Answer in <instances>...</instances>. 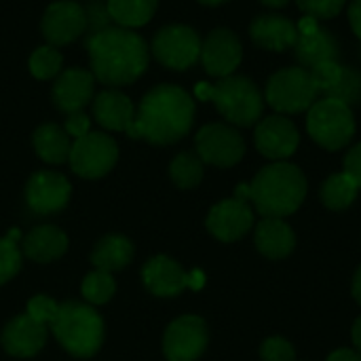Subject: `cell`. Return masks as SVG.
Listing matches in <instances>:
<instances>
[{"label": "cell", "instance_id": "cell-8", "mask_svg": "<svg viewBox=\"0 0 361 361\" xmlns=\"http://www.w3.org/2000/svg\"><path fill=\"white\" fill-rule=\"evenodd\" d=\"M70 167L76 176L87 180L104 178L118 161L116 142L102 131H89L87 135L72 142Z\"/></svg>", "mask_w": 361, "mask_h": 361}, {"label": "cell", "instance_id": "cell-40", "mask_svg": "<svg viewBox=\"0 0 361 361\" xmlns=\"http://www.w3.org/2000/svg\"><path fill=\"white\" fill-rule=\"evenodd\" d=\"M349 21L353 32L357 34V38L361 40V0H353L349 6Z\"/></svg>", "mask_w": 361, "mask_h": 361}, {"label": "cell", "instance_id": "cell-5", "mask_svg": "<svg viewBox=\"0 0 361 361\" xmlns=\"http://www.w3.org/2000/svg\"><path fill=\"white\" fill-rule=\"evenodd\" d=\"M57 343L74 357H93L104 343V319L85 302H61L51 324Z\"/></svg>", "mask_w": 361, "mask_h": 361}, {"label": "cell", "instance_id": "cell-13", "mask_svg": "<svg viewBox=\"0 0 361 361\" xmlns=\"http://www.w3.org/2000/svg\"><path fill=\"white\" fill-rule=\"evenodd\" d=\"M72 195V186L66 176L57 171H36L25 184V203L34 214L49 216L61 212Z\"/></svg>", "mask_w": 361, "mask_h": 361}, {"label": "cell", "instance_id": "cell-39", "mask_svg": "<svg viewBox=\"0 0 361 361\" xmlns=\"http://www.w3.org/2000/svg\"><path fill=\"white\" fill-rule=\"evenodd\" d=\"M345 173H349L361 188V142L353 146L345 157Z\"/></svg>", "mask_w": 361, "mask_h": 361}, {"label": "cell", "instance_id": "cell-2", "mask_svg": "<svg viewBox=\"0 0 361 361\" xmlns=\"http://www.w3.org/2000/svg\"><path fill=\"white\" fill-rule=\"evenodd\" d=\"M195 123L192 97L176 85H159L150 89L135 112L129 137L146 140L157 146H167L182 140Z\"/></svg>", "mask_w": 361, "mask_h": 361}, {"label": "cell", "instance_id": "cell-25", "mask_svg": "<svg viewBox=\"0 0 361 361\" xmlns=\"http://www.w3.org/2000/svg\"><path fill=\"white\" fill-rule=\"evenodd\" d=\"M133 252H135V247L127 237L106 235L95 243V247L91 252V262L97 271L116 273L133 260Z\"/></svg>", "mask_w": 361, "mask_h": 361}, {"label": "cell", "instance_id": "cell-30", "mask_svg": "<svg viewBox=\"0 0 361 361\" xmlns=\"http://www.w3.org/2000/svg\"><path fill=\"white\" fill-rule=\"evenodd\" d=\"M80 292H82V298L95 307V305H106L114 292H116V281L112 277V273H106V271H93L89 273L85 279H82V286H80Z\"/></svg>", "mask_w": 361, "mask_h": 361}, {"label": "cell", "instance_id": "cell-9", "mask_svg": "<svg viewBox=\"0 0 361 361\" xmlns=\"http://www.w3.org/2000/svg\"><path fill=\"white\" fill-rule=\"evenodd\" d=\"M195 146L201 161L216 167H233L245 154V142L241 133L224 123H209L201 127L195 137Z\"/></svg>", "mask_w": 361, "mask_h": 361}, {"label": "cell", "instance_id": "cell-15", "mask_svg": "<svg viewBox=\"0 0 361 361\" xmlns=\"http://www.w3.org/2000/svg\"><path fill=\"white\" fill-rule=\"evenodd\" d=\"M241 57H243V47L237 34L226 27H218L209 32V36L203 40L199 59L203 61V68L209 76L226 78L233 76V72L239 68Z\"/></svg>", "mask_w": 361, "mask_h": 361}, {"label": "cell", "instance_id": "cell-14", "mask_svg": "<svg viewBox=\"0 0 361 361\" xmlns=\"http://www.w3.org/2000/svg\"><path fill=\"white\" fill-rule=\"evenodd\" d=\"M207 231L224 243L243 239L254 226V209L237 197L216 203L207 214Z\"/></svg>", "mask_w": 361, "mask_h": 361}, {"label": "cell", "instance_id": "cell-43", "mask_svg": "<svg viewBox=\"0 0 361 361\" xmlns=\"http://www.w3.org/2000/svg\"><path fill=\"white\" fill-rule=\"evenodd\" d=\"M351 292H353V298L357 300V305L361 307V264H360V269L355 271V277H353V286H351Z\"/></svg>", "mask_w": 361, "mask_h": 361}, {"label": "cell", "instance_id": "cell-46", "mask_svg": "<svg viewBox=\"0 0 361 361\" xmlns=\"http://www.w3.org/2000/svg\"><path fill=\"white\" fill-rule=\"evenodd\" d=\"M199 2L209 4V6H216V4H222V2H226V0H199Z\"/></svg>", "mask_w": 361, "mask_h": 361}, {"label": "cell", "instance_id": "cell-20", "mask_svg": "<svg viewBox=\"0 0 361 361\" xmlns=\"http://www.w3.org/2000/svg\"><path fill=\"white\" fill-rule=\"evenodd\" d=\"M250 36L258 47L267 51H286L296 44L298 27L281 15L267 13V15H258L252 21Z\"/></svg>", "mask_w": 361, "mask_h": 361}, {"label": "cell", "instance_id": "cell-6", "mask_svg": "<svg viewBox=\"0 0 361 361\" xmlns=\"http://www.w3.org/2000/svg\"><path fill=\"white\" fill-rule=\"evenodd\" d=\"M307 131L326 150L345 148L355 135V118L351 106L322 97L307 110Z\"/></svg>", "mask_w": 361, "mask_h": 361}, {"label": "cell", "instance_id": "cell-18", "mask_svg": "<svg viewBox=\"0 0 361 361\" xmlns=\"http://www.w3.org/2000/svg\"><path fill=\"white\" fill-rule=\"evenodd\" d=\"M146 290L159 298H171L190 288V275L169 256H154L142 269Z\"/></svg>", "mask_w": 361, "mask_h": 361}, {"label": "cell", "instance_id": "cell-35", "mask_svg": "<svg viewBox=\"0 0 361 361\" xmlns=\"http://www.w3.org/2000/svg\"><path fill=\"white\" fill-rule=\"evenodd\" d=\"M260 360L262 361H296V351L290 341L281 336H271L260 347Z\"/></svg>", "mask_w": 361, "mask_h": 361}, {"label": "cell", "instance_id": "cell-19", "mask_svg": "<svg viewBox=\"0 0 361 361\" xmlns=\"http://www.w3.org/2000/svg\"><path fill=\"white\" fill-rule=\"evenodd\" d=\"M49 336V330L44 324L36 322L34 317L19 315L11 319L2 330V347L13 357H34L40 353Z\"/></svg>", "mask_w": 361, "mask_h": 361}, {"label": "cell", "instance_id": "cell-44", "mask_svg": "<svg viewBox=\"0 0 361 361\" xmlns=\"http://www.w3.org/2000/svg\"><path fill=\"white\" fill-rule=\"evenodd\" d=\"M351 336H353V345H355V349L361 353V317H357V322L353 324Z\"/></svg>", "mask_w": 361, "mask_h": 361}, {"label": "cell", "instance_id": "cell-24", "mask_svg": "<svg viewBox=\"0 0 361 361\" xmlns=\"http://www.w3.org/2000/svg\"><path fill=\"white\" fill-rule=\"evenodd\" d=\"M294 55L298 59V63L307 70L324 63V61H338V40L334 38V34L326 27H319L315 34L311 36H300L296 44L292 47Z\"/></svg>", "mask_w": 361, "mask_h": 361}, {"label": "cell", "instance_id": "cell-11", "mask_svg": "<svg viewBox=\"0 0 361 361\" xmlns=\"http://www.w3.org/2000/svg\"><path fill=\"white\" fill-rule=\"evenodd\" d=\"M207 324L197 315L173 319L163 336V353L167 361H197L207 349Z\"/></svg>", "mask_w": 361, "mask_h": 361}, {"label": "cell", "instance_id": "cell-37", "mask_svg": "<svg viewBox=\"0 0 361 361\" xmlns=\"http://www.w3.org/2000/svg\"><path fill=\"white\" fill-rule=\"evenodd\" d=\"M57 311H59V305L53 298H49V296L40 294V296H34V298L27 300V315L34 317L36 322L44 324V326L53 324Z\"/></svg>", "mask_w": 361, "mask_h": 361}, {"label": "cell", "instance_id": "cell-31", "mask_svg": "<svg viewBox=\"0 0 361 361\" xmlns=\"http://www.w3.org/2000/svg\"><path fill=\"white\" fill-rule=\"evenodd\" d=\"M61 61H63L61 53H59L55 47L44 44V47H38V49L30 55V63H27V66H30V72H32L34 78H38V80H49V78H53V76L59 74Z\"/></svg>", "mask_w": 361, "mask_h": 361}, {"label": "cell", "instance_id": "cell-42", "mask_svg": "<svg viewBox=\"0 0 361 361\" xmlns=\"http://www.w3.org/2000/svg\"><path fill=\"white\" fill-rule=\"evenodd\" d=\"M326 361H361V353L353 349H336L326 357Z\"/></svg>", "mask_w": 361, "mask_h": 361}, {"label": "cell", "instance_id": "cell-3", "mask_svg": "<svg viewBox=\"0 0 361 361\" xmlns=\"http://www.w3.org/2000/svg\"><path fill=\"white\" fill-rule=\"evenodd\" d=\"M307 197V178L300 167L275 161L262 167L250 182V201L262 218H288Z\"/></svg>", "mask_w": 361, "mask_h": 361}, {"label": "cell", "instance_id": "cell-36", "mask_svg": "<svg viewBox=\"0 0 361 361\" xmlns=\"http://www.w3.org/2000/svg\"><path fill=\"white\" fill-rule=\"evenodd\" d=\"M300 11L315 19H332L345 8V0H296Z\"/></svg>", "mask_w": 361, "mask_h": 361}, {"label": "cell", "instance_id": "cell-26", "mask_svg": "<svg viewBox=\"0 0 361 361\" xmlns=\"http://www.w3.org/2000/svg\"><path fill=\"white\" fill-rule=\"evenodd\" d=\"M34 150L36 154L51 165H61L70 159V150H72V140L66 133V129H61L55 123H47L40 125L34 131Z\"/></svg>", "mask_w": 361, "mask_h": 361}, {"label": "cell", "instance_id": "cell-22", "mask_svg": "<svg viewBox=\"0 0 361 361\" xmlns=\"http://www.w3.org/2000/svg\"><path fill=\"white\" fill-rule=\"evenodd\" d=\"M93 116L104 129L127 133V129L135 118V108L125 93L116 89H108L93 97Z\"/></svg>", "mask_w": 361, "mask_h": 361}, {"label": "cell", "instance_id": "cell-41", "mask_svg": "<svg viewBox=\"0 0 361 361\" xmlns=\"http://www.w3.org/2000/svg\"><path fill=\"white\" fill-rule=\"evenodd\" d=\"M298 34L300 36H311V34H315L322 25H319V21L315 19V17H309V15H305L300 21H298Z\"/></svg>", "mask_w": 361, "mask_h": 361}, {"label": "cell", "instance_id": "cell-29", "mask_svg": "<svg viewBox=\"0 0 361 361\" xmlns=\"http://www.w3.org/2000/svg\"><path fill=\"white\" fill-rule=\"evenodd\" d=\"M169 176L178 188H195L203 180V161L197 152H180L171 165H169Z\"/></svg>", "mask_w": 361, "mask_h": 361}, {"label": "cell", "instance_id": "cell-32", "mask_svg": "<svg viewBox=\"0 0 361 361\" xmlns=\"http://www.w3.org/2000/svg\"><path fill=\"white\" fill-rule=\"evenodd\" d=\"M324 97H332V99H338L347 106H353V104H360L361 102V74L353 68H347L343 66V72H341V78L336 80V85L324 95Z\"/></svg>", "mask_w": 361, "mask_h": 361}, {"label": "cell", "instance_id": "cell-28", "mask_svg": "<svg viewBox=\"0 0 361 361\" xmlns=\"http://www.w3.org/2000/svg\"><path fill=\"white\" fill-rule=\"evenodd\" d=\"M357 192H360V186L355 184V180L349 176V173H334L330 176L322 190H319V197H322V203L332 209V212H343L347 207L353 205V201L357 199Z\"/></svg>", "mask_w": 361, "mask_h": 361}, {"label": "cell", "instance_id": "cell-4", "mask_svg": "<svg viewBox=\"0 0 361 361\" xmlns=\"http://www.w3.org/2000/svg\"><path fill=\"white\" fill-rule=\"evenodd\" d=\"M197 99L214 102L220 114L239 127H250L262 118L264 99L260 89L245 76H226L216 85L199 82L195 87Z\"/></svg>", "mask_w": 361, "mask_h": 361}, {"label": "cell", "instance_id": "cell-34", "mask_svg": "<svg viewBox=\"0 0 361 361\" xmlns=\"http://www.w3.org/2000/svg\"><path fill=\"white\" fill-rule=\"evenodd\" d=\"M309 72H311V78H313V85H315L317 93L326 95L336 85V80L341 78L343 66H341V61H324V63L311 68Z\"/></svg>", "mask_w": 361, "mask_h": 361}, {"label": "cell", "instance_id": "cell-45", "mask_svg": "<svg viewBox=\"0 0 361 361\" xmlns=\"http://www.w3.org/2000/svg\"><path fill=\"white\" fill-rule=\"evenodd\" d=\"M260 2H264L267 6H273V8H281V6H286L290 0H260Z\"/></svg>", "mask_w": 361, "mask_h": 361}, {"label": "cell", "instance_id": "cell-23", "mask_svg": "<svg viewBox=\"0 0 361 361\" xmlns=\"http://www.w3.org/2000/svg\"><path fill=\"white\" fill-rule=\"evenodd\" d=\"M21 252L34 262H53L59 260L68 252V235L51 224H42L32 228L23 241H21Z\"/></svg>", "mask_w": 361, "mask_h": 361}, {"label": "cell", "instance_id": "cell-33", "mask_svg": "<svg viewBox=\"0 0 361 361\" xmlns=\"http://www.w3.org/2000/svg\"><path fill=\"white\" fill-rule=\"evenodd\" d=\"M21 269V250L17 241L8 237H0V286L11 281Z\"/></svg>", "mask_w": 361, "mask_h": 361}, {"label": "cell", "instance_id": "cell-27", "mask_svg": "<svg viewBox=\"0 0 361 361\" xmlns=\"http://www.w3.org/2000/svg\"><path fill=\"white\" fill-rule=\"evenodd\" d=\"M106 11L118 27L133 30L146 25L152 19L157 0H108Z\"/></svg>", "mask_w": 361, "mask_h": 361}, {"label": "cell", "instance_id": "cell-21", "mask_svg": "<svg viewBox=\"0 0 361 361\" xmlns=\"http://www.w3.org/2000/svg\"><path fill=\"white\" fill-rule=\"evenodd\" d=\"M256 250L269 260H283L296 247V235L283 218H262L256 226Z\"/></svg>", "mask_w": 361, "mask_h": 361}, {"label": "cell", "instance_id": "cell-12", "mask_svg": "<svg viewBox=\"0 0 361 361\" xmlns=\"http://www.w3.org/2000/svg\"><path fill=\"white\" fill-rule=\"evenodd\" d=\"M42 36L51 47L74 42L87 27V13L74 0H59L47 6L42 15Z\"/></svg>", "mask_w": 361, "mask_h": 361}, {"label": "cell", "instance_id": "cell-7", "mask_svg": "<svg viewBox=\"0 0 361 361\" xmlns=\"http://www.w3.org/2000/svg\"><path fill=\"white\" fill-rule=\"evenodd\" d=\"M319 93L313 85L311 72L302 66L275 72L264 91V99L281 114H296L309 110L317 102Z\"/></svg>", "mask_w": 361, "mask_h": 361}, {"label": "cell", "instance_id": "cell-16", "mask_svg": "<svg viewBox=\"0 0 361 361\" xmlns=\"http://www.w3.org/2000/svg\"><path fill=\"white\" fill-rule=\"evenodd\" d=\"M254 140L262 157L271 161H286L296 152L300 144V133L290 118L275 114L258 121Z\"/></svg>", "mask_w": 361, "mask_h": 361}, {"label": "cell", "instance_id": "cell-17", "mask_svg": "<svg viewBox=\"0 0 361 361\" xmlns=\"http://www.w3.org/2000/svg\"><path fill=\"white\" fill-rule=\"evenodd\" d=\"M95 76L80 68H70L57 76L53 82V104L63 114L82 112L85 106L93 99Z\"/></svg>", "mask_w": 361, "mask_h": 361}, {"label": "cell", "instance_id": "cell-10", "mask_svg": "<svg viewBox=\"0 0 361 361\" xmlns=\"http://www.w3.org/2000/svg\"><path fill=\"white\" fill-rule=\"evenodd\" d=\"M201 38L188 25H165L152 40V55L169 70H186L201 57Z\"/></svg>", "mask_w": 361, "mask_h": 361}, {"label": "cell", "instance_id": "cell-1", "mask_svg": "<svg viewBox=\"0 0 361 361\" xmlns=\"http://www.w3.org/2000/svg\"><path fill=\"white\" fill-rule=\"evenodd\" d=\"M91 74L102 85L114 89L140 78L150 61L146 40L127 27H99L87 38Z\"/></svg>", "mask_w": 361, "mask_h": 361}, {"label": "cell", "instance_id": "cell-38", "mask_svg": "<svg viewBox=\"0 0 361 361\" xmlns=\"http://www.w3.org/2000/svg\"><path fill=\"white\" fill-rule=\"evenodd\" d=\"M89 127H91L89 116H87L85 112H74V114H68L66 127H63V129H66V133H68L70 137L78 140V137H82V135L89 133Z\"/></svg>", "mask_w": 361, "mask_h": 361}]
</instances>
